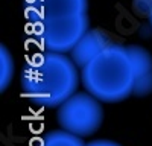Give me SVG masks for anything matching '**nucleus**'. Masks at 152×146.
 <instances>
[{
  "instance_id": "nucleus-1",
  "label": "nucleus",
  "mask_w": 152,
  "mask_h": 146,
  "mask_svg": "<svg viewBox=\"0 0 152 146\" xmlns=\"http://www.w3.org/2000/svg\"><path fill=\"white\" fill-rule=\"evenodd\" d=\"M72 56L46 50L35 55L21 72V90L29 101L46 108L59 107L76 93L79 72Z\"/></svg>"
},
{
  "instance_id": "nucleus-3",
  "label": "nucleus",
  "mask_w": 152,
  "mask_h": 146,
  "mask_svg": "<svg viewBox=\"0 0 152 146\" xmlns=\"http://www.w3.org/2000/svg\"><path fill=\"white\" fill-rule=\"evenodd\" d=\"M56 120L62 129L79 137H88L102 125L104 108L91 93L76 91L58 107Z\"/></svg>"
},
{
  "instance_id": "nucleus-4",
  "label": "nucleus",
  "mask_w": 152,
  "mask_h": 146,
  "mask_svg": "<svg viewBox=\"0 0 152 146\" xmlns=\"http://www.w3.org/2000/svg\"><path fill=\"white\" fill-rule=\"evenodd\" d=\"M90 29L88 12L37 21L38 40L46 50L67 53Z\"/></svg>"
},
{
  "instance_id": "nucleus-10",
  "label": "nucleus",
  "mask_w": 152,
  "mask_h": 146,
  "mask_svg": "<svg viewBox=\"0 0 152 146\" xmlns=\"http://www.w3.org/2000/svg\"><path fill=\"white\" fill-rule=\"evenodd\" d=\"M85 146H120V145L111 140H94L91 143H87Z\"/></svg>"
},
{
  "instance_id": "nucleus-11",
  "label": "nucleus",
  "mask_w": 152,
  "mask_h": 146,
  "mask_svg": "<svg viewBox=\"0 0 152 146\" xmlns=\"http://www.w3.org/2000/svg\"><path fill=\"white\" fill-rule=\"evenodd\" d=\"M149 20H151V26H152V14L149 15Z\"/></svg>"
},
{
  "instance_id": "nucleus-8",
  "label": "nucleus",
  "mask_w": 152,
  "mask_h": 146,
  "mask_svg": "<svg viewBox=\"0 0 152 146\" xmlns=\"http://www.w3.org/2000/svg\"><path fill=\"white\" fill-rule=\"evenodd\" d=\"M43 146H85L79 136L66 131V129H56L50 131L43 140Z\"/></svg>"
},
{
  "instance_id": "nucleus-2",
  "label": "nucleus",
  "mask_w": 152,
  "mask_h": 146,
  "mask_svg": "<svg viewBox=\"0 0 152 146\" xmlns=\"http://www.w3.org/2000/svg\"><path fill=\"white\" fill-rule=\"evenodd\" d=\"M84 88L100 102H122L134 93V72L128 47L113 43L81 69Z\"/></svg>"
},
{
  "instance_id": "nucleus-7",
  "label": "nucleus",
  "mask_w": 152,
  "mask_h": 146,
  "mask_svg": "<svg viewBox=\"0 0 152 146\" xmlns=\"http://www.w3.org/2000/svg\"><path fill=\"white\" fill-rule=\"evenodd\" d=\"M88 12V0H35L34 15L37 21Z\"/></svg>"
},
{
  "instance_id": "nucleus-9",
  "label": "nucleus",
  "mask_w": 152,
  "mask_h": 146,
  "mask_svg": "<svg viewBox=\"0 0 152 146\" xmlns=\"http://www.w3.org/2000/svg\"><path fill=\"white\" fill-rule=\"evenodd\" d=\"M0 78H2V91L6 90V87L11 84L12 76H14V59H12V55L8 49L2 44L0 47Z\"/></svg>"
},
{
  "instance_id": "nucleus-5",
  "label": "nucleus",
  "mask_w": 152,
  "mask_h": 146,
  "mask_svg": "<svg viewBox=\"0 0 152 146\" xmlns=\"http://www.w3.org/2000/svg\"><path fill=\"white\" fill-rule=\"evenodd\" d=\"M111 44L113 41L110 40V35L104 29L90 28L81 36V40L76 43V46L72 49L70 56L75 61V64L79 69H82Z\"/></svg>"
},
{
  "instance_id": "nucleus-6",
  "label": "nucleus",
  "mask_w": 152,
  "mask_h": 146,
  "mask_svg": "<svg viewBox=\"0 0 152 146\" xmlns=\"http://www.w3.org/2000/svg\"><path fill=\"white\" fill-rule=\"evenodd\" d=\"M132 61L134 72V93L135 96H146L152 93V55L142 46H126Z\"/></svg>"
}]
</instances>
